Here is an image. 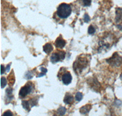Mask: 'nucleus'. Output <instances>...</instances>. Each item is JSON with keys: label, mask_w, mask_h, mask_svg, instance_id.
I'll use <instances>...</instances> for the list:
<instances>
[{"label": "nucleus", "mask_w": 122, "mask_h": 116, "mask_svg": "<svg viewBox=\"0 0 122 116\" xmlns=\"http://www.w3.org/2000/svg\"><path fill=\"white\" fill-rule=\"evenodd\" d=\"M57 15L61 18H67L71 13V7L69 4L62 3L59 6L57 9Z\"/></svg>", "instance_id": "1"}, {"label": "nucleus", "mask_w": 122, "mask_h": 116, "mask_svg": "<svg viewBox=\"0 0 122 116\" xmlns=\"http://www.w3.org/2000/svg\"><path fill=\"white\" fill-rule=\"evenodd\" d=\"M88 60L86 57H79L74 62L73 67L74 70L77 73H80L82 72L84 69L87 66Z\"/></svg>", "instance_id": "2"}, {"label": "nucleus", "mask_w": 122, "mask_h": 116, "mask_svg": "<svg viewBox=\"0 0 122 116\" xmlns=\"http://www.w3.org/2000/svg\"><path fill=\"white\" fill-rule=\"evenodd\" d=\"M106 61L108 62L109 64L113 65V66L118 67L122 64V58L117 53H115V54H113V56L111 58L107 59Z\"/></svg>", "instance_id": "3"}, {"label": "nucleus", "mask_w": 122, "mask_h": 116, "mask_svg": "<svg viewBox=\"0 0 122 116\" xmlns=\"http://www.w3.org/2000/svg\"><path fill=\"white\" fill-rule=\"evenodd\" d=\"M65 56V53L63 51H59L57 52L54 53L51 56V61L52 63H56V62L61 61V60L64 59Z\"/></svg>", "instance_id": "4"}, {"label": "nucleus", "mask_w": 122, "mask_h": 116, "mask_svg": "<svg viewBox=\"0 0 122 116\" xmlns=\"http://www.w3.org/2000/svg\"><path fill=\"white\" fill-rule=\"evenodd\" d=\"M31 91H32V86L30 84H27L21 88L19 92V96L21 98H24L28 95V94H30Z\"/></svg>", "instance_id": "5"}, {"label": "nucleus", "mask_w": 122, "mask_h": 116, "mask_svg": "<svg viewBox=\"0 0 122 116\" xmlns=\"http://www.w3.org/2000/svg\"><path fill=\"white\" fill-rule=\"evenodd\" d=\"M62 81L63 83L65 85H68L70 84L71 81H72V76L71 75L70 72H66L62 75Z\"/></svg>", "instance_id": "6"}, {"label": "nucleus", "mask_w": 122, "mask_h": 116, "mask_svg": "<svg viewBox=\"0 0 122 116\" xmlns=\"http://www.w3.org/2000/svg\"><path fill=\"white\" fill-rule=\"evenodd\" d=\"M66 45V42L61 37L57 38L55 42V46L57 48H63Z\"/></svg>", "instance_id": "7"}, {"label": "nucleus", "mask_w": 122, "mask_h": 116, "mask_svg": "<svg viewBox=\"0 0 122 116\" xmlns=\"http://www.w3.org/2000/svg\"><path fill=\"white\" fill-rule=\"evenodd\" d=\"M64 101L66 104L68 105H70V104L73 103L74 101V98L71 94H67L65 96V98L64 99Z\"/></svg>", "instance_id": "8"}, {"label": "nucleus", "mask_w": 122, "mask_h": 116, "mask_svg": "<svg viewBox=\"0 0 122 116\" xmlns=\"http://www.w3.org/2000/svg\"><path fill=\"white\" fill-rule=\"evenodd\" d=\"M53 50V47L51 43H46L43 46V51L46 54H49Z\"/></svg>", "instance_id": "9"}, {"label": "nucleus", "mask_w": 122, "mask_h": 116, "mask_svg": "<svg viewBox=\"0 0 122 116\" xmlns=\"http://www.w3.org/2000/svg\"><path fill=\"white\" fill-rule=\"evenodd\" d=\"M122 20V9L118 8L116 10V21L119 22Z\"/></svg>", "instance_id": "10"}, {"label": "nucleus", "mask_w": 122, "mask_h": 116, "mask_svg": "<svg viewBox=\"0 0 122 116\" xmlns=\"http://www.w3.org/2000/svg\"><path fill=\"white\" fill-rule=\"evenodd\" d=\"M91 109V105H86L80 109V112L81 114H87V112H89V111Z\"/></svg>", "instance_id": "11"}, {"label": "nucleus", "mask_w": 122, "mask_h": 116, "mask_svg": "<svg viewBox=\"0 0 122 116\" xmlns=\"http://www.w3.org/2000/svg\"><path fill=\"white\" fill-rule=\"evenodd\" d=\"M65 112H66V108L65 107H60L58 109V110H57V112L61 116H64L65 114Z\"/></svg>", "instance_id": "12"}, {"label": "nucleus", "mask_w": 122, "mask_h": 116, "mask_svg": "<svg viewBox=\"0 0 122 116\" xmlns=\"http://www.w3.org/2000/svg\"><path fill=\"white\" fill-rule=\"evenodd\" d=\"M40 70H41V71H42V72H41V73H39V75L37 76V78L44 76V75H46V73L47 72V69H46V68L41 67L40 68Z\"/></svg>", "instance_id": "13"}, {"label": "nucleus", "mask_w": 122, "mask_h": 116, "mask_svg": "<svg viewBox=\"0 0 122 116\" xmlns=\"http://www.w3.org/2000/svg\"><path fill=\"white\" fill-rule=\"evenodd\" d=\"M82 94L81 92H78L76 93V95H75V98L78 101H80L82 99Z\"/></svg>", "instance_id": "14"}, {"label": "nucleus", "mask_w": 122, "mask_h": 116, "mask_svg": "<svg viewBox=\"0 0 122 116\" xmlns=\"http://www.w3.org/2000/svg\"><path fill=\"white\" fill-rule=\"evenodd\" d=\"M22 105L23 108H25L26 110L27 111H29V103L28 101H22Z\"/></svg>", "instance_id": "15"}, {"label": "nucleus", "mask_w": 122, "mask_h": 116, "mask_svg": "<svg viewBox=\"0 0 122 116\" xmlns=\"http://www.w3.org/2000/svg\"><path fill=\"white\" fill-rule=\"evenodd\" d=\"M1 88H4L7 84V80L4 77H2L1 79Z\"/></svg>", "instance_id": "16"}, {"label": "nucleus", "mask_w": 122, "mask_h": 116, "mask_svg": "<svg viewBox=\"0 0 122 116\" xmlns=\"http://www.w3.org/2000/svg\"><path fill=\"white\" fill-rule=\"evenodd\" d=\"M95 32V29L94 28L93 26H90L88 28V33L89 34H93Z\"/></svg>", "instance_id": "17"}, {"label": "nucleus", "mask_w": 122, "mask_h": 116, "mask_svg": "<svg viewBox=\"0 0 122 116\" xmlns=\"http://www.w3.org/2000/svg\"><path fill=\"white\" fill-rule=\"evenodd\" d=\"M82 2L84 6H89L91 4L92 0H82Z\"/></svg>", "instance_id": "18"}, {"label": "nucleus", "mask_w": 122, "mask_h": 116, "mask_svg": "<svg viewBox=\"0 0 122 116\" xmlns=\"http://www.w3.org/2000/svg\"><path fill=\"white\" fill-rule=\"evenodd\" d=\"M90 20V17H89V15L88 14H86L84 16V21L86 23H88L89 21Z\"/></svg>", "instance_id": "19"}, {"label": "nucleus", "mask_w": 122, "mask_h": 116, "mask_svg": "<svg viewBox=\"0 0 122 116\" xmlns=\"http://www.w3.org/2000/svg\"><path fill=\"white\" fill-rule=\"evenodd\" d=\"M2 116H13V114L10 111H7L3 114Z\"/></svg>", "instance_id": "20"}, {"label": "nucleus", "mask_w": 122, "mask_h": 116, "mask_svg": "<svg viewBox=\"0 0 122 116\" xmlns=\"http://www.w3.org/2000/svg\"><path fill=\"white\" fill-rule=\"evenodd\" d=\"M5 72V68H4V65H1V74H3Z\"/></svg>", "instance_id": "21"}, {"label": "nucleus", "mask_w": 122, "mask_h": 116, "mask_svg": "<svg viewBox=\"0 0 122 116\" xmlns=\"http://www.w3.org/2000/svg\"><path fill=\"white\" fill-rule=\"evenodd\" d=\"M10 64H8V65H7V67H6V71L7 72H9L10 70Z\"/></svg>", "instance_id": "22"}]
</instances>
